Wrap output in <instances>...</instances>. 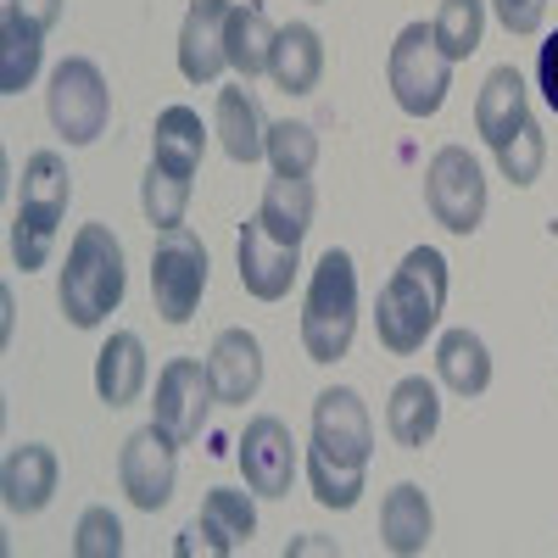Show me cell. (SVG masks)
<instances>
[{
	"label": "cell",
	"mask_w": 558,
	"mask_h": 558,
	"mask_svg": "<svg viewBox=\"0 0 558 558\" xmlns=\"http://www.w3.org/2000/svg\"><path fill=\"white\" fill-rule=\"evenodd\" d=\"M375 425L352 386H330L313 402V441H307V481L324 508H352L363 497Z\"/></svg>",
	"instance_id": "cell-1"
},
{
	"label": "cell",
	"mask_w": 558,
	"mask_h": 558,
	"mask_svg": "<svg viewBox=\"0 0 558 558\" xmlns=\"http://www.w3.org/2000/svg\"><path fill=\"white\" fill-rule=\"evenodd\" d=\"M441 302H447V257L436 246H413L397 263V274L380 286V302H375L380 347L397 357H413L425 347V336L441 324Z\"/></svg>",
	"instance_id": "cell-2"
},
{
	"label": "cell",
	"mask_w": 558,
	"mask_h": 558,
	"mask_svg": "<svg viewBox=\"0 0 558 558\" xmlns=\"http://www.w3.org/2000/svg\"><path fill=\"white\" fill-rule=\"evenodd\" d=\"M123 246L107 223H84L73 246H68V263H62V286H57V302L68 313L73 330H96V324L123 302Z\"/></svg>",
	"instance_id": "cell-3"
},
{
	"label": "cell",
	"mask_w": 558,
	"mask_h": 558,
	"mask_svg": "<svg viewBox=\"0 0 558 558\" xmlns=\"http://www.w3.org/2000/svg\"><path fill=\"white\" fill-rule=\"evenodd\" d=\"M357 336V263L330 246L318 257L302 302V347L313 363H341Z\"/></svg>",
	"instance_id": "cell-4"
},
{
	"label": "cell",
	"mask_w": 558,
	"mask_h": 558,
	"mask_svg": "<svg viewBox=\"0 0 558 558\" xmlns=\"http://www.w3.org/2000/svg\"><path fill=\"white\" fill-rule=\"evenodd\" d=\"M68 196H73V173L57 151H34L23 162V207L12 218V263L23 274L51 263V246H57V223L68 213Z\"/></svg>",
	"instance_id": "cell-5"
},
{
	"label": "cell",
	"mask_w": 558,
	"mask_h": 558,
	"mask_svg": "<svg viewBox=\"0 0 558 558\" xmlns=\"http://www.w3.org/2000/svg\"><path fill=\"white\" fill-rule=\"evenodd\" d=\"M386 78H391V96L408 118H436L441 112L447 89H452V57L441 51L436 23H408L397 34Z\"/></svg>",
	"instance_id": "cell-6"
},
{
	"label": "cell",
	"mask_w": 558,
	"mask_h": 558,
	"mask_svg": "<svg viewBox=\"0 0 558 558\" xmlns=\"http://www.w3.org/2000/svg\"><path fill=\"white\" fill-rule=\"evenodd\" d=\"M207 291V246L191 229H162V241L151 246V302L168 324H191Z\"/></svg>",
	"instance_id": "cell-7"
},
{
	"label": "cell",
	"mask_w": 558,
	"mask_h": 558,
	"mask_svg": "<svg viewBox=\"0 0 558 558\" xmlns=\"http://www.w3.org/2000/svg\"><path fill=\"white\" fill-rule=\"evenodd\" d=\"M425 202H430L441 229L475 235L481 218H486V173H481V162L463 146H441L425 168Z\"/></svg>",
	"instance_id": "cell-8"
},
{
	"label": "cell",
	"mask_w": 558,
	"mask_h": 558,
	"mask_svg": "<svg viewBox=\"0 0 558 558\" xmlns=\"http://www.w3.org/2000/svg\"><path fill=\"white\" fill-rule=\"evenodd\" d=\"M112 118V96H107V78L89 57H68L51 73V123L68 146H89V140L107 134Z\"/></svg>",
	"instance_id": "cell-9"
},
{
	"label": "cell",
	"mask_w": 558,
	"mask_h": 558,
	"mask_svg": "<svg viewBox=\"0 0 558 558\" xmlns=\"http://www.w3.org/2000/svg\"><path fill=\"white\" fill-rule=\"evenodd\" d=\"M213 380L196 357H173L162 375H157V402H151V425L168 430L179 447L196 441L207 430V413H213Z\"/></svg>",
	"instance_id": "cell-10"
},
{
	"label": "cell",
	"mask_w": 558,
	"mask_h": 558,
	"mask_svg": "<svg viewBox=\"0 0 558 558\" xmlns=\"http://www.w3.org/2000/svg\"><path fill=\"white\" fill-rule=\"evenodd\" d=\"M173 436L146 425V430H134L118 452V481L129 492L134 508H146V514H157V508H168L173 497V481H179V458H173Z\"/></svg>",
	"instance_id": "cell-11"
},
{
	"label": "cell",
	"mask_w": 558,
	"mask_h": 558,
	"mask_svg": "<svg viewBox=\"0 0 558 558\" xmlns=\"http://www.w3.org/2000/svg\"><path fill=\"white\" fill-rule=\"evenodd\" d=\"M235 447H241L235 458H241L246 492H257V497H286L291 492V481H296V441H291V430L279 425L274 413H257Z\"/></svg>",
	"instance_id": "cell-12"
},
{
	"label": "cell",
	"mask_w": 558,
	"mask_h": 558,
	"mask_svg": "<svg viewBox=\"0 0 558 558\" xmlns=\"http://www.w3.org/2000/svg\"><path fill=\"white\" fill-rule=\"evenodd\" d=\"M229 12L235 0H196L179 28V73L191 84H218L229 68Z\"/></svg>",
	"instance_id": "cell-13"
},
{
	"label": "cell",
	"mask_w": 558,
	"mask_h": 558,
	"mask_svg": "<svg viewBox=\"0 0 558 558\" xmlns=\"http://www.w3.org/2000/svg\"><path fill=\"white\" fill-rule=\"evenodd\" d=\"M241 286L257 296V302H279L291 286H296V268H302V246H286L279 235H268L263 218H246L241 223Z\"/></svg>",
	"instance_id": "cell-14"
},
{
	"label": "cell",
	"mask_w": 558,
	"mask_h": 558,
	"mask_svg": "<svg viewBox=\"0 0 558 558\" xmlns=\"http://www.w3.org/2000/svg\"><path fill=\"white\" fill-rule=\"evenodd\" d=\"M207 380L223 408H246L263 386V347L252 330H223L207 352Z\"/></svg>",
	"instance_id": "cell-15"
},
{
	"label": "cell",
	"mask_w": 558,
	"mask_h": 558,
	"mask_svg": "<svg viewBox=\"0 0 558 558\" xmlns=\"http://www.w3.org/2000/svg\"><path fill=\"white\" fill-rule=\"evenodd\" d=\"M0 492H7L12 514H39L57 497V452L45 441H23L0 463Z\"/></svg>",
	"instance_id": "cell-16"
},
{
	"label": "cell",
	"mask_w": 558,
	"mask_h": 558,
	"mask_svg": "<svg viewBox=\"0 0 558 558\" xmlns=\"http://www.w3.org/2000/svg\"><path fill=\"white\" fill-rule=\"evenodd\" d=\"M531 123V96H525V78L520 68H497L486 84H481V101H475V129L492 151H502L508 140Z\"/></svg>",
	"instance_id": "cell-17"
},
{
	"label": "cell",
	"mask_w": 558,
	"mask_h": 558,
	"mask_svg": "<svg viewBox=\"0 0 558 558\" xmlns=\"http://www.w3.org/2000/svg\"><path fill=\"white\" fill-rule=\"evenodd\" d=\"M436 536V514H430V497L418 492V486H391L386 502H380V542L386 553L397 558H413V553H425Z\"/></svg>",
	"instance_id": "cell-18"
},
{
	"label": "cell",
	"mask_w": 558,
	"mask_h": 558,
	"mask_svg": "<svg viewBox=\"0 0 558 558\" xmlns=\"http://www.w3.org/2000/svg\"><path fill=\"white\" fill-rule=\"evenodd\" d=\"M436 425H441V397H436V386H430L425 375L397 380V391H391V402H386V430H391V441L408 447V452H418V447H430Z\"/></svg>",
	"instance_id": "cell-19"
},
{
	"label": "cell",
	"mask_w": 558,
	"mask_h": 558,
	"mask_svg": "<svg viewBox=\"0 0 558 558\" xmlns=\"http://www.w3.org/2000/svg\"><path fill=\"white\" fill-rule=\"evenodd\" d=\"M268 73L286 96H307V89L324 78V39L318 28L307 23H286L274 34V57H268Z\"/></svg>",
	"instance_id": "cell-20"
},
{
	"label": "cell",
	"mask_w": 558,
	"mask_h": 558,
	"mask_svg": "<svg viewBox=\"0 0 558 558\" xmlns=\"http://www.w3.org/2000/svg\"><path fill=\"white\" fill-rule=\"evenodd\" d=\"M96 391L107 408H129L140 391H146V347H140L134 330H118L101 357H96Z\"/></svg>",
	"instance_id": "cell-21"
},
{
	"label": "cell",
	"mask_w": 558,
	"mask_h": 558,
	"mask_svg": "<svg viewBox=\"0 0 558 558\" xmlns=\"http://www.w3.org/2000/svg\"><path fill=\"white\" fill-rule=\"evenodd\" d=\"M218 140L235 162H257L268 151V123H263V107L246 84L218 89Z\"/></svg>",
	"instance_id": "cell-22"
},
{
	"label": "cell",
	"mask_w": 558,
	"mask_h": 558,
	"mask_svg": "<svg viewBox=\"0 0 558 558\" xmlns=\"http://www.w3.org/2000/svg\"><path fill=\"white\" fill-rule=\"evenodd\" d=\"M257 218L268 223V235H279L286 246H302V235L313 229V179H291V173H274Z\"/></svg>",
	"instance_id": "cell-23"
},
{
	"label": "cell",
	"mask_w": 558,
	"mask_h": 558,
	"mask_svg": "<svg viewBox=\"0 0 558 558\" xmlns=\"http://www.w3.org/2000/svg\"><path fill=\"white\" fill-rule=\"evenodd\" d=\"M202 146H207V134H202V118L191 107H168L151 129V162L168 168V173H184V179H196L202 168Z\"/></svg>",
	"instance_id": "cell-24"
},
{
	"label": "cell",
	"mask_w": 558,
	"mask_h": 558,
	"mask_svg": "<svg viewBox=\"0 0 558 558\" xmlns=\"http://www.w3.org/2000/svg\"><path fill=\"white\" fill-rule=\"evenodd\" d=\"M436 368H441L447 391H458V397H481L492 386V352L475 330H447L436 347Z\"/></svg>",
	"instance_id": "cell-25"
},
{
	"label": "cell",
	"mask_w": 558,
	"mask_h": 558,
	"mask_svg": "<svg viewBox=\"0 0 558 558\" xmlns=\"http://www.w3.org/2000/svg\"><path fill=\"white\" fill-rule=\"evenodd\" d=\"M39 57H45V34L7 7V17H0V96L28 89L39 73Z\"/></svg>",
	"instance_id": "cell-26"
},
{
	"label": "cell",
	"mask_w": 558,
	"mask_h": 558,
	"mask_svg": "<svg viewBox=\"0 0 558 558\" xmlns=\"http://www.w3.org/2000/svg\"><path fill=\"white\" fill-rule=\"evenodd\" d=\"M274 23L263 17V7H235L229 12V68H235L246 84L257 73H268V57H274Z\"/></svg>",
	"instance_id": "cell-27"
},
{
	"label": "cell",
	"mask_w": 558,
	"mask_h": 558,
	"mask_svg": "<svg viewBox=\"0 0 558 558\" xmlns=\"http://www.w3.org/2000/svg\"><path fill=\"white\" fill-rule=\"evenodd\" d=\"M481 34H486V0H441L436 39L452 62H470L481 51Z\"/></svg>",
	"instance_id": "cell-28"
},
{
	"label": "cell",
	"mask_w": 558,
	"mask_h": 558,
	"mask_svg": "<svg viewBox=\"0 0 558 558\" xmlns=\"http://www.w3.org/2000/svg\"><path fill=\"white\" fill-rule=\"evenodd\" d=\"M140 207H146L151 229H179L184 223V207H191V179L151 162L146 168V184H140Z\"/></svg>",
	"instance_id": "cell-29"
},
{
	"label": "cell",
	"mask_w": 558,
	"mask_h": 558,
	"mask_svg": "<svg viewBox=\"0 0 558 558\" xmlns=\"http://www.w3.org/2000/svg\"><path fill=\"white\" fill-rule=\"evenodd\" d=\"M202 520H207L218 536H229V547H246V542L257 536V508H252V497H246V492H229V486H213V492H207Z\"/></svg>",
	"instance_id": "cell-30"
},
{
	"label": "cell",
	"mask_w": 558,
	"mask_h": 558,
	"mask_svg": "<svg viewBox=\"0 0 558 558\" xmlns=\"http://www.w3.org/2000/svg\"><path fill=\"white\" fill-rule=\"evenodd\" d=\"M268 162L274 173H291V179H307L313 162H318V134L307 123H268Z\"/></svg>",
	"instance_id": "cell-31"
},
{
	"label": "cell",
	"mask_w": 558,
	"mask_h": 558,
	"mask_svg": "<svg viewBox=\"0 0 558 558\" xmlns=\"http://www.w3.org/2000/svg\"><path fill=\"white\" fill-rule=\"evenodd\" d=\"M542 162H547V140H542L536 123H525V129L497 151V168L514 179V184H536V179H542Z\"/></svg>",
	"instance_id": "cell-32"
},
{
	"label": "cell",
	"mask_w": 558,
	"mask_h": 558,
	"mask_svg": "<svg viewBox=\"0 0 558 558\" xmlns=\"http://www.w3.org/2000/svg\"><path fill=\"white\" fill-rule=\"evenodd\" d=\"M73 553H78V558H118V553H123V525H118L112 508H84L78 536H73Z\"/></svg>",
	"instance_id": "cell-33"
},
{
	"label": "cell",
	"mask_w": 558,
	"mask_h": 558,
	"mask_svg": "<svg viewBox=\"0 0 558 558\" xmlns=\"http://www.w3.org/2000/svg\"><path fill=\"white\" fill-rule=\"evenodd\" d=\"M173 553H179V558H196V553H202V558H229L235 547H229V536H218L207 520H196V525H184V536L173 542Z\"/></svg>",
	"instance_id": "cell-34"
},
{
	"label": "cell",
	"mask_w": 558,
	"mask_h": 558,
	"mask_svg": "<svg viewBox=\"0 0 558 558\" xmlns=\"http://www.w3.org/2000/svg\"><path fill=\"white\" fill-rule=\"evenodd\" d=\"M492 12L508 34H536L547 17V0H492Z\"/></svg>",
	"instance_id": "cell-35"
},
{
	"label": "cell",
	"mask_w": 558,
	"mask_h": 558,
	"mask_svg": "<svg viewBox=\"0 0 558 558\" xmlns=\"http://www.w3.org/2000/svg\"><path fill=\"white\" fill-rule=\"evenodd\" d=\"M7 7H12L23 23H34L39 34H51V23L62 17V0H7Z\"/></svg>",
	"instance_id": "cell-36"
},
{
	"label": "cell",
	"mask_w": 558,
	"mask_h": 558,
	"mask_svg": "<svg viewBox=\"0 0 558 558\" xmlns=\"http://www.w3.org/2000/svg\"><path fill=\"white\" fill-rule=\"evenodd\" d=\"M536 78H542V96H547V107L558 112V28H553V34H547V45H542Z\"/></svg>",
	"instance_id": "cell-37"
}]
</instances>
